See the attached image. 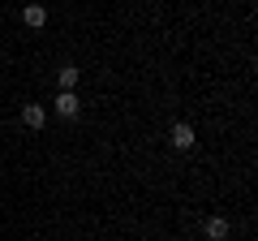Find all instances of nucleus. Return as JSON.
Wrapping results in <instances>:
<instances>
[{
	"label": "nucleus",
	"mask_w": 258,
	"mask_h": 241,
	"mask_svg": "<svg viewBox=\"0 0 258 241\" xmlns=\"http://www.w3.org/2000/svg\"><path fill=\"white\" fill-rule=\"evenodd\" d=\"M168 142H172L176 151H189L194 142H198V134H194V125H189V120H176L172 130H168Z\"/></svg>",
	"instance_id": "nucleus-1"
},
{
	"label": "nucleus",
	"mask_w": 258,
	"mask_h": 241,
	"mask_svg": "<svg viewBox=\"0 0 258 241\" xmlns=\"http://www.w3.org/2000/svg\"><path fill=\"white\" fill-rule=\"evenodd\" d=\"M203 237H207V241H228V237H232V224L224 220V215H211V220L203 224Z\"/></svg>",
	"instance_id": "nucleus-2"
},
{
	"label": "nucleus",
	"mask_w": 258,
	"mask_h": 241,
	"mask_svg": "<svg viewBox=\"0 0 258 241\" xmlns=\"http://www.w3.org/2000/svg\"><path fill=\"white\" fill-rule=\"evenodd\" d=\"M22 125H26V130H43L47 125V112H43V103H22Z\"/></svg>",
	"instance_id": "nucleus-3"
},
{
	"label": "nucleus",
	"mask_w": 258,
	"mask_h": 241,
	"mask_svg": "<svg viewBox=\"0 0 258 241\" xmlns=\"http://www.w3.org/2000/svg\"><path fill=\"white\" fill-rule=\"evenodd\" d=\"M56 112H60L64 120H74L78 112H82V99H78L74 91H56Z\"/></svg>",
	"instance_id": "nucleus-4"
},
{
	"label": "nucleus",
	"mask_w": 258,
	"mask_h": 241,
	"mask_svg": "<svg viewBox=\"0 0 258 241\" xmlns=\"http://www.w3.org/2000/svg\"><path fill=\"white\" fill-rule=\"evenodd\" d=\"M22 22H26L30 30H43V26H47V9H43V5H35V0H30L26 9H22Z\"/></svg>",
	"instance_id": "nucleus-5"
},
{
	"label": "nucleus",
	"mask_w": 258,
	"mask_h": 241,
	"mask_svg": "<svg viewBox=\"0 0 258 241\" xmlns=\"http://www.w3.org/2000/svg\"><path fill=\"white\" fill-rule=\"evenodd\" d=\"M78 74H82V69H78V65H60V91H74Z\"/></svg>",
	"instance_id": "nucleus-6"
}]
</instances>
